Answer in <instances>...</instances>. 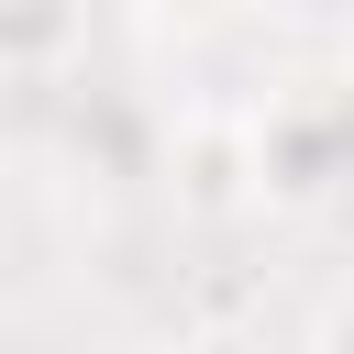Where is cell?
I'll list each match as a JSON object with an SVG mask.
<instances>
[{
  "label": "cell",
  "instance_id": "obj_1",
  "mask_svg": "<svg viewBox=\"0 0 354 354\" xmlns=\"http://www.w3.org/2000/svg\"><path fill=\"white\" fill-rule=\"evenodd\" d=\"M254 166L277 210H310L354 177V77H299L254 111Z\"/></svg>",
  "mask_w": 354,
  "mask_h": 354
},
{
  "label": "cell",
  "instance_id": "obj_2",
  "mask_svg": "<svg viewBox=\"0 0 354 354\" xmlns=\"http://www.w3.org/2000/svg\"><path fill=\"white\" fill-rule=\"evenodd\" d=\"M166 177L199 221H232L266 199V166H254V111H188L177 144H166Z\"/></svg>",
  "mask_w": 354,
  "mask_h": 354
},
{
  "label": "cell",
  "instance_id": "obj_3",
  "mask_svg": "<svg viewBox=\"0 0 354 354\" xmlns=\"http://www.w3.org/2000/svg\"><path fill=\"white\" fill-rule=\"evenodd\" d=\"M88 44V0H0V77H66Z\"/></svg>",
  "mask_w": 354,
  "mask_h": 354
},
{
  "label": "cell",
  "instance_id": "obj_4",
  "mask_svg": "<svg viewBox=\"0 0 354 354\" xmlns=\"http://www.w3.org/2000/svg\"><path fill=\"white\" fill-rule=\"evenodd\" d=\"M133 11H144L155 33H199V22H221L232 0H133Z\"/></svg>",
  "mask_w": 354,
  "mask_h": 354
},
{
  "label": "cell",
  "instance_id": "obj_5",
  "mask_svg": "<svg viewBox=\"0 0 354 354\" xmlns=\"http://www.w3.org/2000/svg\"><path fill=\"white\" fill-rule=\"evenodd\" d=\"M310 354H354V288L321 310V332H310Z\"/></svg>",
  "mask_w": 354,
  "mask_h": 354
}]
</instances>
